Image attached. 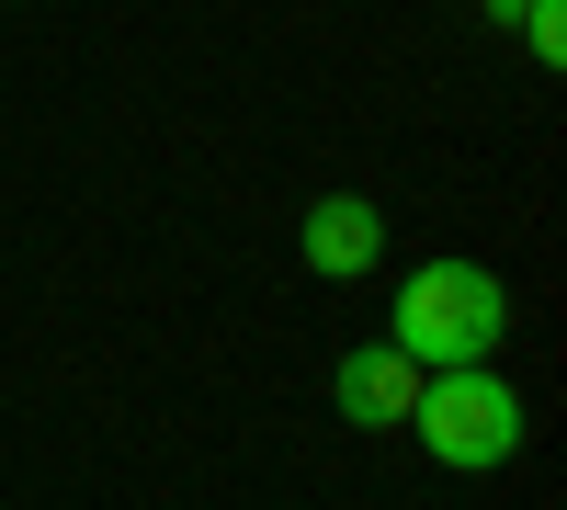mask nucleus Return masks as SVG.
<instances>
[{"mask_svg": "<svg viewBox=\"0 0 567 510\" xmlns=\"http://www.w3.org/2000/svg\"><path fill=\"white\" fill-rule=\"evenodd\" d=\"M386 341L420 363V375H443V363H488L511 341V284L488 261H409V284L386 306Z\"/></svg>", "mask_w": 567, "mask_h": 510, "instance_id": "f257e3e1", "label": "nucleus"}, {"mask_svg": "<svg viewBox=\"0 0 567 510\" xmlns=\"http://www.w3.org/2000/svg\"><path fill=\"white\" fill-rule=\"evenodd\" d=\"M409 431H420V454H432V466H454V477H499L511 454H523V386H511L499 363H443V375H420Z\"/></svg>", "mask_w": 567, "mask_h": 510, "instance_id": "f03ea898", "label": "nucleus"}, {"mask_svg": "<svg viewBox=\"0 0 567 510\" xmlns=\"http://www.w3.org/2000/svg\"><path fill=\"white\" fill-rule=\"evenodd\" d=\"M296 250H307L318 284H363V272L386 261V205H374V194H318L296 216Z\"/></svg>", "mask_w": 567, "mask_h": 510, "instance_id": "7ed1b4c3", "label": "nucleus"}, {"mask_svg": "<svg viewBox=\"0 0 567 510\" xmlns=\"http://www.w3.org/2000/svg\"><path fill=\"white\" fill-rule=\"evenodd\" d=\"M409 397H420V363L398 341H352L329 363V408H341L352 431H409Z\"/></svg>", "mask_w": 567, "mask_h": 510, "instance_id": "20e7f679", "label": "nucleus"}, {"mask_svg": "<svg viewBox=\"0 0 567 510\" xmlns=\"http://www.w3.org/2000/svg\"><path fill=\"white\" fill-rule=\"evenodd\" d=\"M523 45H534V69H567V0H523Z\"/></svg>", "mask_w": 567, "mask_h": 510, "instance_id": "39448f33", "label": "nucleus"}]
</instances>
